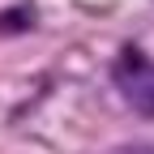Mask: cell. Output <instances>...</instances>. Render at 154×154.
<instances>
[{
  "instance_id": "obj_1",
  "label": "cell",
  "mask_w": 154,
  "mask_h": 154,
  "mask_svg": "<svg viewBox=\"0 0 154 154\" xmlns=\"http://www.w3.org/2000/svg\"><path fill=\"white\" fill-rule=\"evenodd\" d=\"M116 86H120V94L141 116H154V64L137 47H128L120 60H116Z\"/></svg>"
}]
</instances>
